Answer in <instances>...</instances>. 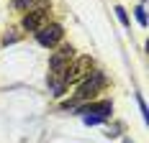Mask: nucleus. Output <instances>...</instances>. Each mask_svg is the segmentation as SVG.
Instances as JSON below:
<instances>
[{
  "label": "nucleus",
  "instance_id": "nucleus-1",
  "mask_svg": "<svg viewBox=\"0 0 149 143\" xmlns=\"http://www.w3.org/2000/svg\"><path fill=\"white\" fill-rule=\"evenodd\" d=\"M105 87V77L100 72H93L88 79L82 82V85L77 87V92H74V100H93L100 89Z\"/></svg>",
  "mask_w": 149,
  "mask_h": 143
},
{
  "label": "nucleus",
  "instance_id": "nucleus-2",
  "mask_svg": "<svg viewBox=\"0 0 149 143\" xmlns=\"http://www.w3.org/2000/svg\"><path fill=\"white\" fill-rule=\"evenodd\" d=\"M72 56H74V49H72V46H62L59 51L52 56V74H49V77L62 79L64 72H67V67H70V59H72Z\"/></svg>",
  "mask_w": 149,
  "mask_h": 143
},
{
  "label": "nucleus",
  "instance_id": "nucleus-3",
  "mask_svg": "<svg viewBox=\"0 0 149 143\" xmlns=\"http://www.w3.org/2000/svg\"><path fill=\"white\" fill-rule=\"evenodd\" d=\"M90 67H93V61H90L88 56H80L74 64H70V67H67L64 77H62V82L67 85V82H77V79L88 77V74H90Z\"/></svg>",
  "mask_w": 149,
  "mask_h": 143
},
{
  "label": "nucleus",
  "instance_id": "nucleus-4",
  "mask_svg": "<svg viewBox=\"0 0 149 143\" xmlns=\"http://www.w3.org/2000/svg\"><path fill=\"white\" fill-rule=\"evenodd\" d=\"M62 36H64V31H62L59 23H49V26H41L36 31V41L41 46H54V43L62 41Z\"/></svg>",
  "mask_w": 149,
  "mask_h": 143
},
{
  "label": "nucleus",
  "instance_id": "nucleus-5",
  "mask_svg": "<svg viewBox=\"0 0 149 143\" xmlns=\"http://www.w3.org/2000/svg\"><path fill=\"white\" fill-rule=\"evenodd\" d=\"M46 15H49V10L46 8H39V10H31L26 18H23V28L26 31H39L41 26H44Z\"/></svg>",
  "mask_w": 149,
  "mask_h": 143
},
{
  "label": "nucleus",
  "instance_id": "nucleus-6",
  "mask_svg": "<svg viewBox=\"0 0 149 143\" xmlns=\"http://www.w3.org/2000/svg\"><path fill=\"white\" fill-rule=\"evenodd\" d=\"M80 113H82V115H93V118H100V120H105V118L111 115V102H95V105H85V107H80Z\"/></svg>",
  "mask_w": 149,
  "mask_h": 143
},
{
  "label": "nucleus",
  "instance_id": "nucleus-7",
  "mask_svg": "<svg viewBox=\"0 0 149 143\" xmlns=\"http://www.w3.org/2000/svg\"><path fill=\"white\" fill-rule=\"evenodd\" d=\"M15 10H39V8H46V0H13Z\"/></svg>",
  "mask_w": 149,
  "mask_h": 143
},
{
  "label": "nucleus",
  "instance_id": "nucleus-8",
  "mask_svg": "<svg viewBox=\"0 0 149 143\" xmlns=\"http://www.w3.org/2000/svg\"><path fill=\"white\" fill-rule=\"evenodd\" d=\"M134 10H136L139 23H141V26H147V8H144V5H139V8H134Z\"/></svg>",
  "mask_w": 149,
  "mask_h": 143
},
{
  "label": "nucleus",
  "instance_id": "nucleus-9",
  "mask_svg": "<svg viewBox=\"0 0 149 143\" xmlns=\"http://www.w3.org/2000/svg\"><path fill=\"white\" fill-rule=\"evenodd\" d=\"M116 13H118L121 23H123V26H129V15H126V10H123V8H116Z\"/></svg>",
  "mask_w": 149,
  "mask_h": 143
},
{
  "label": "nucleus",
  "instance_id": "nucleus-10",
  "mask_svg": "<svg viewBox=\"0 0 149 143\" xmlns=\"http://www.w3.org/2000/svg\"><path fill=\"white\" fill-rule=\"evenodd\" d=\"M18 41V33H5V43H13Z\"/></svg>",
  "mask_w": 149,
  "mask_h": 143
},
{
  "label": "nucleus",
  "instance_id": "nucleus-11",
  "mask_svg": "<svg viewBox=\"0 0 149 143\" xmlns=\"http://www.w3.org/2000/svg\"><path fill=\"white\" fill-rule=\"evenodd\" d=\"M126 143H131V141H126Z\"/></svg>",
  "mask_w": 149,
  "mask_h": 143
}]
</instances>
